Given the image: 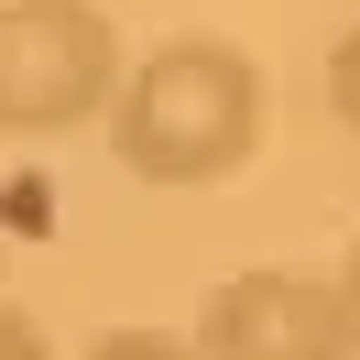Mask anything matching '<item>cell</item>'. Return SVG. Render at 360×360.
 Here are the masks:
<instances>
[{"label":"cell","instance_id":"1","mask_svg":"<svg viewBox=\"0 0 360 360\" xmlns=\"http://www.w3.org/2000/svg\"><path fill=\"white\" fill-rule=\"evenodd\" d=\"M98 120H110L120 175H142V186H229L262 153L273 77L229 33H164L153 55L120 66V88H110Z\"/></svg>","mask_w":360,"mask_h":360},{"label":"cell","instance_id":"2","mask_svg":"<svg viewBox=\"0 0 360 360\" xmlns=\"http://www.w3.org/2000/svg\"><path fill=\"white\" fill-rule=\"evenodd\" d=\"M120 22L98 0H0V142L88 131L120 88Z\"/></svg>","mask_w":360,"mask_h":360},{"label":"cell","instance_id":"3","mask_svg":"<svg viewBox=\"0 0 360 360\" xmlns=\"http://www.w3.org/2000/svg\"><path fill=\"white\" fill-rule=\"evenodd\" d=\"M186 349H197V360H349V316H338V284H328V273L262 262V273L207 284Z\"/></svg>","mask_w":360,"mask_h":360},{"label":"cell","instance_id":"4","mask_svg":"<svg viewBox=\"0 0 360 360\" xmlns=\"http://www.w3.org/2000/svg\"><path fill=\"white\" fill-rule=\"evenodd\" d=\"M77 360H197V349H186L175 328H98Z\"/></svg>","mask_w":360,"mask_h":360},{"label":"cell","instance_id":"5","mask_svg":"<svg viewBox=\"0 0 360 360\" xmlns=\"http://www.w3.org/2000/svg\"><path fill=\"white\" fill-rule=\"evenodd\" d=\"M328 110H338V131H360V22L328 44Z\"/></svg>","mask_w":360,"mask_h":360},{"label":"cell","instance_id":"6","mask_svg":"<svg viewBox=\"0 0 360 360\" xmlns=\"http://www.w3.org/2000/svg\"><path fill=\"white\" fill-rule=\"evenodd\" d=\"M0 360H55L44 316H33V306H11V295H0Z\"/></svg>","mask_w":360,"mask_h":360},{"label":"cell","instance_id":"7","mask_svg":"<svg viewBox=\"0 0 360 360\" xmlns=\"http://www.w3.org/2000/svg\"><path fill=\"white\" fill-rule=\"evenodd\" d=\"M328 284H338V316H349V360H360V240H349V262H338Z\"/></svg>","mask_w":360,"mask_h":360}]
</instances>
